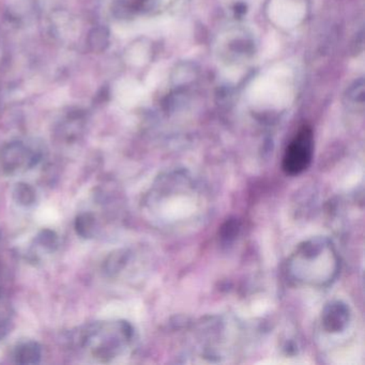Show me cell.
Listing matches in <instances>:
<instances>
[{"instance_id": "cell-8", "label": "cell", "mask_w": 365, "mask_h": 365, "mask_svg": "<svg viewBox=\"0 0 365 365\" xmlns=\"http://www.w3.org/2000/svg\"><path fill=\"white\" fill-rule=\"evenodd\" d=\"M130 253L127 250L113 252L103 262V271L108 277H115L127 266Z\"/></svg>"}, {"instance_id": "cell-4", "label": "cell", "mask_w": 365, "mask_h": 365, "mask_svg": "<svg viewBox=\"0 0 365 365\" xmlns=\"http://www.w3.org/2000/svg\"><path fill=\"white\" fill-rule=\"evenodd\" d=\"M41 158L39 151L23 143H11L0 153V168L6 175L12 176L35 168L41 161Z\"/></svg>"}, {"instance_id": "cell-9", "label": "cell", "mask_w": 365, "mask_h": 365, "mask_svg": "<svg viewBox=\"0 0 365 365\" xmlns=\"http://www.w3.org/2000/svg\"><path fill=\"white\" fill-rule=\"evenodd\" d=\"M76 234L84 239H91L97 232V221L91 212H83L76 217L74 222Z\"/></svg>"}, {"instance_id": "cell-3", "label": "cell", "mask_w": 365, "mask_h": 365, "mask_svg": "<svg viewBox=\"0 0 365 365\" xmlns=\"http://www.w3.org/2000/svg\"><path fill=\"white\" fill-rule=\"evenodd\" d=\"M314 155V134L304 125L299 130L284 153L282 168L288 176H298L311 165Z\"/></svg>"}, {"instance_id": "cell-1", "label": "cell", "mask_w": 365, "mask_h": 365, "mask_svg": "<svg viewBox=\"0 0 365 365\" xmlns=\"http://www.w3.org/2000/svg\"><path fill=\"white\" fill-rule=\"evenodd\" d=\"M341 269L334 245L326 237L303 241L290 255L287 274L294 283L313 288L332 285Z\"/></svg>"}, {"instance_id": "cell-12", "label": "cell", "mask_w": 365, "mask_h": 365, "mask_svg": "<svg viewBox=\"0 0 365 365\" xmlns=\"http://www.w3.org/2000/svg\"><path fill=\"white\" fill-rule=\"evenodd\" d=\"M0 294H1V290H0Z\"/></svg>"}, {"instance_id": "cell-10", "label": "cell", "mask_w": 365, "mask_h": 365, "mask_svg": "<svg viewBox=\"0 0 365 365\" xmlns=\"http://www.w3.org/2000/svg\"><path fill=\"white\" fill-rule=\"evenodd\" d=\"M14 202L22 207H31L37 202V192L33 185L26 182H19L12 192Z\"/></svg>"}, {"instance_id": "cell-5", "label": "cell", "mask_w": 365, "mask_h": 365, "mask_svg": "<svg viewBox=\"0 0 365 365\" xmlns=\"http://www.w3.org/2000/svg\"><path fill=\"white\" fill-rule=\"evenodd\" d=\"M350 322V309L343 301L335 300L324 307L322 314V328L336 334L347 329Z\"/></svg>"}, {"instance_id": "cell-7", "label": "cell", "mask_w": 365, "mask_h": 365, "mask_svg": "<svg viewBox=\"0 0 365 365\" xmlns=\"http://www.w3.org/2000/svg\"><path fill=\"white\" fill-rule=\"evenodd\" d=\"M42 348L37 341H29L16 346L14 352L16 363L22 365L38 364L41 361Z\"/></svg>"}, {"instance_id": "cell-6", "label": "cell", "mask_w": 365, "mask_h": 365, "mask_svg": "<svg viewBox=\"0 0 365 365\" xmlns=\"http://www.w3.org/2000/svg\"><path fill=\"white\" fill-rule=\"evenodd\" d=\"M58 245V235L54 230L46 228V230H40L34 239L29 254H31L33 260H39L41 254L53 253V252L56 251Z\"/></svg>"}, {"instance_id": "cell-11", "label": "cell", "mask_w": 365, "mask_h": 365, "mask_svg": "<svg viewBox=\"0 0 365 365\" xmlns=\"http://www.w3.org/2000/svg\"><path fill=\"white\" fill-rule=\"evenodd\" d=\"M14 319V311L10 303L0 294V339L9 333Z\"/></svg>"}, {"instance_id": "cell-2", "label": "cell", "mask_w": 365, "mask_h": 365, "mask_svg": "<svg viewBox=\"0 0 365 365\" xmlns=\"http://www.w3.org/2000/svg\"><path fill=\"white\" fill-rule=\"evenodd\" d=\"M134 329L125 320L98 322L81 329L74 343L96 361L108 363L123 356L133 343Z\"/></svg>"}]
</instances>
